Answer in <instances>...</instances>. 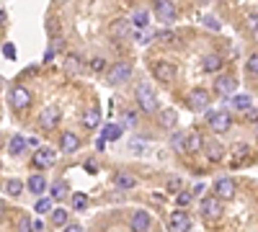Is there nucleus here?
I'll return each instance as SVG.
<instances>
[{
    "instance_id": "f257e3e1",
    "label": "nucleus",
    "mask_w": 258,
    "mask_h": 232,
    "mask_svg": "<svg viewBox=\"0 0 258 232\" xmlns=\"http://www.w3.org/2000/svg\"><path fill=\"white\" fill-rule=\"evenodd\" d=\"M135 103L142 114H160V103H158V96L155 91L147 86V83H140L135 88Z\"/></svg>"
},
{
    "instance_id": "f03ea898",
    "label": "nucleus",
    "mask_w": 258,
    "mask_h": 232,
    "mask_svg": "<svg viewBox=\"0 0 258 232\" xmlns=\"http://www.w3.org/2000/svg\"><path fill=\"white\" fill-rule=\"evenodd\" d=\"M222 214H225V204H222L217 196H214V194L202 199V217H204V219H209V222H217Z\"/></svg>"
},
{
    "instance_id": "7ed1b4c3",
    "label": "nucleus",
    "mask_w": 258,
    "mask_h": 232,
    "mask_svg": "<svg viewBox=\"0 0 258 232\" xmlns=\"http://www.w3.org/2000/svg\"><path fill=\"white\" fill-rule=\"evenodd\" d=\"M207 124H209V129H212L214 134H225V132L232 129V116H230L227 111H209Z\"/></svg>"
},
{
    "instance_id": "20e7f679",
    "label": "nucleus",
    "mask_w": 258,
    "mask_h": 232,
    "mask_svg": "<svg viewBox=\"0 0 258 232\" xmlns=\"http://www.w3.org/2000/svg\"><path fill=\"white\" fill-rule=\"evenodd\" d=\"M129 78H132V65H129V62H116V65H111L109 72H106L109 86H124Z\"/></svg>"
},
{
    "instance_id": "39448f33",
    "label": "nucleus",
    "mask_w": 258,
    "mask_h": 232,
    "mask_svg": "<svg viewBox=\"0 0 258 232\" xmlns=\"http://www.w3.org/2000/svg\"><path fill=\"white\" fill-rule=\"evenodd\" d=\"M153 75H155V80L170 86V83L176 80V65H173V62H168V59H155L153 62Z\"/></svg>"
},
{
    "instance_id": "423d86ee",
    "label": "nucleus",
    "mask_w": 258,
    "mask_h": 232,
    "mask_svg": "<svg viewBox=\"0 0 258 232\" xmlns=\"http://www.w3.org/2000/svg\"><path fill=\"white\" fill-rule=\"evenodd\" d=\"M209 98H212V96H209L207 88H194V91H188L186 103H188V109H191V111H207Z\"/></svg>"
},
{
    "instance_id": "0eeeda50",
    "label": "nucleus",
    "mask_w": 258,
    "mask_h": 232,
    "mask_svg": "<svg viewBox=\"0 0 258 232\" xmlns=\"http://www.w3.org/2000/svg\"><path fill=\"white\" fill-rule=\"evenodd\" d=\"M8 98H11V106L18 109V111H24V109L31 106V93H29L26 86H13L11 93H8Z\"/></svg>"
},
{
    "instance_id": "6e6552de",
    "label": "nucleus",
    "mask_w": 258,
    "mask_h": 232,
    "mask_svg": "<svg viewBox=\"0 0 258 232\" xmlns=\"http://www.w3.org/2000/svg\"><path fill=\"white\" fill-rule=\"evenodd\" d=\"M212 191H214V196H217L220 201H225V199H232V196H235V191H238V186H235V181H232V178L222 176V178L214 181Z\"/></svg>"
},
{
    "instance_id": "1a4fd4ad",
    "label": "nucleus",
    "mask_w": 258,
    "mask_h": 232,
    "mask_svg": "<svg viewBox=\"0 0 258 232\" xmlns=\"http://www.w3.org/2000/svg\"><path fill=\"white\" fill-rule=\"evenodd\" d=\"M155 16L160 18V24L170 26V24L176 21L178 11H176V6H173V3H168V0H158V3H155Z\"/></svg>"
},
{
    "instance_id": "9d476101",
    "label": "nucleus",
    "mask_w": 258,
    "mask_h": 232,
    "mask_svg": "<svg viewBox=\"0 0 258 232\" xmlns=\"http://www.w3.org/2000/svg\"><path fill=\"white\" fill-rule=\"evenodd\" d=\"M235 91H238V80H235L232 75H222L214 80V93L227 98V96H235Z\"/></svg>"
},
{
    "instance_id": "9b49d317",
    "label": "nucleus",
    "mask_w": 258,
    "mask_h": 232,
    "mask_svg": "<svg viewBox=\"0 0 258 232\" xmlns=\"http://www.w3.org/2000/svg\"><path fill=\"white\" fill-rule=\"evenodd\" d=\"M59 116H62V111L57 106H44L41 114H39V126L41 129H54V126L59 124Z\"/></svg>"
},
{
    "instance_id": "f8f14e48",
    "label": "nucleus",
    "mask_w": 258,
    "mask_h": 232,
    "mask_svg": "<svg viewBox=\"0 0 258 232\" xmlns=\"http://www.w3.org/2000/svg\"><path fill=\"white\" fill-rule=\"evenodd\" d=\"M168 227H170V232H186L191 227V219L183 209H176V212H170V217H168Z\"/></svg>"
},
{
    "instance_id": "ddd939ff",
    "label": "nucleus",
    "mask_w": 258,
    "mask_h": 232,
    "mask_svg": "<svg viewBox=\"0 0 258 232\" xmlns=\"http://www.w3.org/2000/svg\"><path fill=\"white\" fill-rule=\"evenodd\" d=\"M31 163H34V168H41V171H47V168L54 165V152L49 150V147H39V150L34 152V158H31Z\"/></svg>"
},
{
    "instance_id": "4468645a",
    "label": "nucleus",
    "mask_w": 258,
    "mask_h": 232,
    "mask_svg": "<svg viewBox=\"0 0 258 232\" xmlns=\"http://www.w3.org/2000/svg\"><path fill=\"white\" fill-rule=\"evenodd\" d=\"M150 224H153V219H150V214L145 212V209H137V212L132 214V219H129V229L132 232H147Z\"/></svg>"
},
{
    "instance_id": "2eb2a0df",
    "label": "nucleus",
    "mask_w": 258,
    "mask_h": 232,
    "mask_svg": "<svg viewBox=\"0 0 258 232\" xmlns=\"http://www.w3.org/2000/svg\"><path fill=\"white\" fill-rule=\"evenodd\" d=\"M80 124H83V129H98L101 126V111H98V106H88L83 111V116H80Z\"/></svg>"
},
{
    "instance_id": "dca6fc26",
    "label": "nucleus",
    "mask_w": 258,
    "mask_h": 232,
    "mask_svg": "<svg viewBox=\"0 0 258 232\" xmlns=\"http://www.w3.org/2000/svg\"><path fill=\"white\" fill-rule=\"evenodd\" d=\"M59 147H62V152L73 155V152L80 150V137H78L75 132H62V137H59Z\"/></svg>"
},
{
    "instance_id": "f3484780",
    "label": "nucleus",
    "mask_w": 258,
    "mask_h": 232,
    "mask_svg": "<svg viewBox=\"0 0 258 232\" xmlns=\"http://www.w3.org/2000/svg\"><path fill=\"white\" fill-rule=\"evenodd\" d=\"M204 152H207V158H209L212 163H220V160L225 158V144L217 142V139H207V142H204Z\"/></svg>"
},
{
    "instance_id": "a211bd4d",
    "label": "nucleus",
    "mask_w": 258,
    "mask_h": 232,
    "mask_svg": "<svg viewBox=\"0 0 258 232\" xmlns=\"http://www.w3.org/2000/svg\"><path fill=\"white\" fill-rule=\"evenodd\" d=\"M129 34H132V21H129V18H116L111 24V36L114 39H124Z\"/></svg>"
},
{
    "instance_id": "6ab92c4d",
    "label": "nucleus",
    "mask_w": 258,
    "mask_h": 232,
    "mask_svg": "<svg viewBox=\"0 0 258 232\" xmlns=\"http://www.w3.org/2000/svg\"><path fill=\"white\" fill-rule=\"evenodd\" d=\"M26 188L31 194H36V196H41L47 191V178L41 176V173H34V176H29V181H26Z\"/></svg>"
},
{
    "instance_id": "aec40b11",
    "label": "nucleus",
    "mask_w": 258,
    "mask_h": 232,
    "mask_svg": "<svg viewBox=\"0 0 258 232\" xmlns=\"http://www.w3.org/2000/svg\"><path fill=\"white\" fill-rule=\"evenodd\" d=\"M129 21H132V26H135V29L147 31V26H150V13H147L145 8H137V11L132 13V18H129Z\"/></svg>"
},
{
    "instance_id": "412c9836",
    "label": "nucleus",
    "mask_w": 258,
    "mask_h": 232,
    "mask_svg": "<svg viewBox=\"0 0 258 232\" xmlns=\"http://www.w3.org/2000/svg\"><path fill=\"white\" fill-rule=\"evenodd\" d=\"M158 121H160L163 129H173V126L178 124V114H176L173 109H163V111L158 114Z\"/></svg>"
},
{
    "instance_id": "4be33fe9",
    "label": "nucleus",
    "mask_w": 258,
    "mask_h": 232,
    "mask_svg": "<svg viewBox=\"0 0 258 232\" xmlns=\"http://www.w3.org/2000/svg\"><path fill=\"white\" fill-rule=\"evenodd\" d=\"M248 155H250V147H248L245 142H238V144L232 147V155H230V163H232V165H240V163H243V160H245Z\"/></svg>"
},
{
    "instance_id": "5701e85b",
    "label": "nucleus",
    "mask_w": 258,
    "mask_h": 232,
    "mask_svg": "<svg viewBox=\"0 0 258 232\" xmlns=\"http://www.w3.org/2000/svg\"><path fill=\"white\" fill-rule=\"evenodd\" d=\"M202 70H204V72H217V70H222V57H220V54H207V57L202 59Z\"/></svg>"
},
{
    "instance_id": "b1692460",
    "label": "nucleus",
    "mask_w": 258,
    "mask_h": 232,
    "mask_svg": "<svg viewBox=\"0 0 258 232\" xmlns=\"http://www.w3.org/2000/svg\"><path fill=\"white\" fill-rule=\"evenodd\" d=\"M204 137L199 134V132H191V134H186V150L188 152H199V150H204Z\"/></svg>"
},
{
    "instance_id": "393cba45",
    "label": "nucleus",
    "mask_w": 258,
    "mask_h": 232,
    "mask_svg": "<svg viewBox=\"0 0 258 232\" xmlns=\"http://www.w3.org/2000/svg\"><path fill=\"white\" fill-rule=\"evenodd\" d=\"M26 144H29V139H26V137L13 134V137H11V142H8V152H11V155H21V152H26Z\"/></svg>"
},
{
    "instance_id": "a878e982",
    "label": "nucleus",
    "mask_w": 258,
    "mask_h": 232,
    "mask_svg": "<svg viewBox=\"0 0 258 232\" xmlns=\"http://www.w3.org/2000/svg\"><path fill=\"white\" fill-rule=\"evenodd\" d=\"M114 186L121 188V191H126V188H135L137 186V178L132 173H116L114 176Z\"/></svg>"
},
{
    "instance_id": "bb28decb",
    "label": "nucleus",
    "mask_w": 258,
    "mask_h": 232,
    "mask_svg": "<svg viewBox=\"0 0 258 232\" xmlns=\"http://www.w3.org/2000/svg\"><path fill=\"white\" fill-rule=\"evenodd\" d=\"M119 137H121V126H119V124H106V126H103L101 139H106V142H114V139H119Z\"/></svg>"
},
{
    "instance_id": "cd10ccee",
    "label": "nucleus",
    "mask_w": 258,
    "mask_h": 232,
    "mask_svg": "<svg viewBox=\"0 0 258 232\" xmlns=\"http://www.w3.org/2000/svg\"><path fill=\"white\" fill-rule=\"evenodd\" d=\"M181 188H183V181L178 178V176H168L165 178V191H170V194H181Z\"/></svg>"
},
{
    "instance_id": "c85d7f7f",
    "label": "nucleus",
    "mask_w": 258,
    "mask_h": 232,
    "mask_svg": "<svg viewBox=\"0 0 258 232\" xmlns=\"http://www.w3.org/2000/svg\"><path fill=\"white\" fill-rule=\"evenodd\" d=\"M232 109H238V111H250V96H232Z\"/></svg>"
},
{
    "instance_id": "c756f323",
    "label": "nucleus",
    "mask_w": 258,
    "mask_h": 232,
    "mask_svg": "<svg viewBox=\"0 0 258 232\" xmlns=\"http://www.w3.org/2000/svg\"><path fill=\"white\" fill-rule=\"evenodd\" d=\"M68 217H70V214H68V209H62V206H57L54 212H52V222H54L57 227H68V224H70Z\"/></svg>"
},
{
    "instance_id": "7c9ffc66",
    "label": "nucleus",
    "mask_w": 258,
    "mask_h": 232,
    "mask_svg": "<svg viewBox=\"0 0 258 232\" xmlns=\"http://www.w3.org/2000/svg\"><path fill=\"white\" fill-rule=\"evenodd\" d=\"M64 70H68L70 75H75L80 70V57L78 54H68V57H64Z\"/></svg>"
},
{
    "instance_id": "2f4dec72",
    "label": "nucleus",
    "mask_w": 258,
    "mask_h": 232,
    "mask_svg": "<svg viewBox=\"0 0 258 232\" xmlns=\"http://www.w3.org/2000/svg\"><path fill=\"white\" fill-rule=\"evenodd\" d=\"M24 186H26V183H21L18 178H8V181H6V191H8V196H18Z\"/></svg>"
},
{
    "instance_id": "473e14b6",
    "label": "nucleus",
    "mask_w": 258,
    "mask_h": 232,
    "mask_svg": "<svg viewBox=\"0 0 258 232\" xmlns=\"http://www.w3.org/2000/svg\"><path fill=\"white\" fill-rule=\"evenodd\" d=\"M73 209L75 212H85V209H88V196L85 194H73Z\"/></svg>"
},
{
    "instance_id": "72a5a7b5",
    "label": "nucleus",
    "mask_w": 258,
    "mask_h": 232,
    "mask_svg": "<svg viewBox=\"0 0 258 232\" xmlns=\"http://www.w3.org/2000/svg\"><path fill=\"white\" fill-rule=\"evenodd\" d=\"M34 209H36V214H39V217H41V214H47V212H54V209H52V199H39Z\"/></svg>"
},
{
    "instance_id": "f704fd0d",
    "label": "nucleus",
    "mask_w": 258,
    "mask_h": 232,
    "mask_svg": "<svg viewBox=\"0 0 258 232\" xmlns=\"http://www.w3.org/2000/svg\"><path fill=\"white\" fill-rule=\"evenodd\" d=\"M64 194H68V183H64V181H57V183L52 186V199H62Z\"/></svg>"
},
{
    "instance_id": "c9c22d12",
    "label": "nucleus",
    "mask_w": 258,
    "mask_h": 232,
    "mask_svg": "<svg viewBox=\"0 0 258 232\" xmlns=\"http://www.w3.org/2000/svg\"><path fill=\"white\" fill-rule=\"evenodd\" d=\"M16 232H34V222L29 217H21L18 224H16Z\"/></svg>"
},
{
    "instance_id": "e433bc0d",
    "label": "nucleus",
    "mask_w": 258,
    "mask_h": 232,
    "mask_svg": "<svg viewBox=\"0 0 258 232\" xmlns=\"http://www.w3.org/2000/svg\"><path fill=\"white\" fill-rule=\"evenodd\" d=\"M153 39H158L155 31H150V29H147V31H140V34H137V44H147V41H153Z\"/></svg>"
},
{
    "instance_id": "4c0bfd02",
    "label": "nucleus",
    "mask_w": 258,
    "mask_h": 232,
    "mask_svg": "<svg viewBox=\"0 0 258 232\" xmlns=\"http://www.w3.org/2000/svg\"><path fill=\"white\" fill-rule=\"evenodd\" d=\"M245 26H248V31L258 34V13H248V18H245Z\"/></svg>"
},
{
    "instance_id": "58836bf2",
    "label": "nucleus",
    "mask_w": 258,
    "mask_h": 232,
    "mask_svg": "<svg viewBox=\"0 0 258 232\" xmlns=\"http://www.w3.org/2000/svg\"><path fill=\"white\" fill-rule=\"evenodd\" d=\"M173 147H176L178 152L186 150V134H183V132H176V134H173Z\"/></svg>"
},
{
    "instance_id": "ea45409f",
    "label": "nucleus",
    "mask_w": 258,
    "mask_h": 232,
    "mask_svg": "<svg viewBox=\"0 0 258 232\" xmlns=\"http://www.w3.org/2000/svg\"><path fill=\"white\" fill-rule=\"evenodd\" d=\"M245 67H248L250 75H258V52H253V54L248 57V65H245Z\"/></svg>"
},
{
    "instance_id": "a19ab883",
    "label": "nucleus",
    "mask_w": 258,
    "mask_h": 232,
    "mask_svg": "<svg viewBox=\"0 0 258 232\" xmlns=\"http://www.w3.org/2000/svg\"><path fill=\"white\" fill-rule=\"evenodd\" d=\"M191 199H194V194H191V191H181V194L176 196L178 206H188V204H191Z\"/></svg>"
},
{
    "instance_id": "79ce46f5",
    "label": "nucleus",
    "mask_w": 258,
    "mask_h": 232,
    "mask_svg": "<svg viewBox=\"0 0 258 232\" xmlns=\"http://www.w3.org/2000/svg\"><path fill=\"white\" fill-rule=\"evenodd\" d=\"M158 39H160V41H168V44H176V41H178L173 31H165V29H163V31L158 34Z\"/></svg>"
},
{
    "instance_id": "37998d69",
    "label": "nucleus",
    "mask_w": 258,
    "mask_h": 232,
    "mask_svg": "<svg viewBox=\"0 0 258 232\" xmlns=\"http://www.w3.org/2000/svg\"><path fill=\"white\" fill-rule=\"evenodd\" d=\"M204 26H209L212 31H220L222 26H220V21L214 18V16H204Z\"/></svg>"
},
{
    "instance_id": "c03bdc74",
    "label": "nucleus",
    "mask_w": 258,
    "mask_h": 232,
    "mask_svg": "<svg viewBox=\"0 0 258 232\" xmlns=\"http://www.w3.org/2000/svg\"><path fill=\"white\" fill-rule=\"evenodd\" d=\"M103 65H106V62H103L101 57H93V59H91V70H93V72H101Z\"/></svg>"
},
{
    "instance_id": "a18cd8bd",
    "label": "nucleus",
    "mask_w": 258,
    "mask_h": 232,
    "mask_svg": "<svg viewBox=\"0 0 258 232\" xmlns=\"http://www.w3.org/2000/svg\"><path fill=\"white\" fill-rule=\"evenodd\" d=\"M121 119L126 121V126H135V124H137V116H135L132 111H121Z\"/></svg>"
},
{
    "instance_id": "49530a36",
    "label": "nucleus",
    "mask_w": 258,
    "mask_h": 232,
    "mask_svg": "<svg viewBox=\"0 0 258 232\" xmlns=\"http://www.w3.org/2000/svg\"><path fill=\"white\" fill-rule=\"evenodd\" d=\"M245 121H248V124H253V126H255V124H258V109H250V111H248V114H245Z\"/></svg>"
},
{
    "instance_id": "de8ad7c7",
    "label": "nucleus",
    "mask_w": 258,
    "mask_h": 232,
    "mask_svg": "<svg viewBox=\"0 0 258 232\" xmlns=\"http://www.w3.org/2000/svg\"><path fill=\"white\" fill-rule=\"evenodd\" d=\"M62 232H83V227H80V224H75V222H70L68 227H62Z\"/></svg>"
},
{
    "instance_id": "09e8293b",
    "label": "nucleus",
    "mask_w": 258,
    "mask_h": 232,
    "mask_svg": "<svg viewBox=\"0 0 258 232\" xmlns=\"http://www.w3.org/2000/svg\"><path fill=\"white\" fill-rule=\"evenodd\" d=\"M202 191H204V186H202V183H197V186H194V188H191V194H194V196H199Z\"/></svg>"
},
{
    "instance_id": "8fccbe9b",
    "label": "nucleus",
    "mask_w": 258,
    "mask_h": 232,
    "mask_svg": "<svg viewBox=\"0 0 258 232\" xmlns=\"http://www.w3.org/2000/svg\"><path fill=\"white\" fill-rule=\"evenodd\" d=\"M41 229H44V222L36 219V222H34V232H41Z\"/></svg>"
},
{
    "instance_id": "3c124183",
    "label": "nucleus",
    "mask_w": 258,
    "mask_h": 232,
    "mask_svg": "<svg viewBox=\"0 0 258 232\" xmlns=\"http://www.w3.org/2000/svg\"><path fill=\"white\" fill-rule=\"evenodd\" d=\"M85 168H88V173H96V171H98V168H96V163H93V160H88V165H85Z\"/></svg>"
},
{
    "instance_id": "603ef678",
    "label": "nucleus",
    "mask_w": 258,
    "mask_h": 232,
    "mask_svg": "<svg viewBox=\"0 0 258 232\" xmlns=\"http://www.w3.org/2000/svg\"><path fill=\"white\" fill-rule=\"evenodd\" d=\"M13 54H16V49H13V47L8 44V47H6V57H13Z\"/></svg>"
},
{
    "instance_id": "864d4df0",
    "label": "nucleus",
    "mask_w": 258,
    "mask_h": 232,
    "mask_svg": "<svg viewBox=\"0 0 258 232\" xmlns=\"http://www.w3.org/2000/svg\"><path fill=\"white\" fill-rule=\"evenodd\" d=\"M3 214H6V204L0 201V219H3Z\"/></svg>"
},
{
    "instance_id": "5fc2aeb1",
    "label": "nucleus",
    "mask_w": 258,
    "mask_h": 232,
    "mask_svg": "<svg viewBox=\"0 0 258 232\" xmlns=\"http://www.w3.org/2000/svg\"><path fill=\"white\" fill-rule=\"evenodd\" d=\"M6 21V11H3V6H0V24Z\"/></svg>"
},
{
    "instance_id": "6e6d98bb",
    "label": "nucleus",
    "mask_w": 258,
    "mask_h": 232,
    "mask_svg": "<svg viewBox=\"0 0 258 232\" xmlns=\"http://www.w3.org/2000/svg\"><path fill=\"white\" fill-rule=\"evenodd\" d=\"M253 134H255V139H258V124L253 126Z\"/></svg>"
},
{
    "instance_id": "4d7b16f0",
    "label": "nucleus",
    "mask_w": 258,
    "mask_h": 232,
    "mask_svg": "<svg viewBox=\"0 0 258 232\" xmlns=\"http://www.w3.org/2000/svg\"><path fill=\"white\" fill-rule=\"evenodd\" d=\"M0 86H3V78H0Z\"/></svg>"
}]
</instances>
